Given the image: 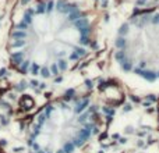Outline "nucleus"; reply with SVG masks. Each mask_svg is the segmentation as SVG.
Instances as JSON below:
<instances>
[{"mask_svg":"<svg viewBox=\"0 0 159 153\" xmlns=\"http://www.w3.org/2000/svg\"><path fill=\"white\" fill-rule=\"evenodd\" d=\"M96 39L95 15L78 0H32L7 32L6 60L18 75L50 81L88 60Z\"/></svg>","mask_w":159,"mask_h":153,"instance_id":"obj_1","label":"nucleus"},{"mask_svg":"<svg viewBox=\"0 0 159 153\" xmlns=\"http://www.w3.org/2000/svg\"><path fill=\"white\" fill-rule=\"evenodd\" d=\"M0 153H7V152H6V149H4V148H3V146H2V145H0Z\"/></svg>","mask_w":159,"mask_h":153,"instance_id":"obj_6","label":"nucleus"},{"mask_svg":"<svg viewBox=\"0 0 159 153\" xmlns=\"http://www.w3.org/2000/svg\"><path fill=\"white\" fill-rule=\"evenodd\" d=\"M157 121H158V127H159V99L157 102Z\"/></svg>","mask_w":159,"mask_h":153,"instance_id":"obj_4","label":"nucleus"},{"mask_svg":"<svg viewBox=\"0 0 159 153\" xmlns=\"http://www.w3.org/2000/svg\"><path fill=\"white\" fill-rule=\"evenodd\" d=\"M103 127L99 102L87 92H66L45 102L24 131L27 153H80Z\"/></svg>","mask_w":159,"mask_h":153,"instance_id":"obj_2","label":"nucleus"},{"mask_svg":"<svg viewBox=\"0 0 159 153\" xmlns=\"http://www.w3.org/2000/svg\"><path fill=\"white\" fill-rule=\"evenodd\" d=\"M123 153H143V152H137V151H127V152H123Z\"/></svg>","mask_w":159,"mask_h":153,"instance_id":"obj_5","label":"nucleus"},{"mask_svg":"<svg viewBox=\"0 0 159 153\" xmlns=\"http://www.w3.org/2000/svg\"><path fill=\"white\" fill-rule=\"evenodd\" d=\"M113 59L124 74L145 82L159 81V8L137 11L119 25Z\"/></svg>","mask_w":159,"mask_h":153,"instance_id":"obj_3","label":"nucleus"}]
</instances>
